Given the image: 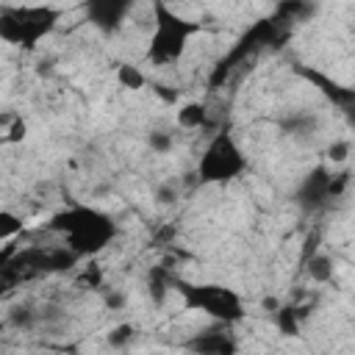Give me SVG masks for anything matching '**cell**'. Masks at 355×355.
Returning a JSON list of instances; mask_svg holds the SVG:
<instances>
[{
	"label": "cell",
	"mask_w": 355,
	"mask_h": 355,
	"mask_svg": "<svg viewBox=\"0 0 355 355\" xmlns=\"http://www.w3.org/2000/svg\"><path fill=\"white\" fill-rule=\"evenodd\" d=\"M3 330H6V319H0V333H3Z\"/></svg>",
	"instance_id": "cell-27"
},
{
	"label": "cell",
	"mask_w": 355,
	"mask_h": 355,
	"mask_svg": "<svg viewBox=\"0 0 355 355\" xmlns=\"http://www.w3.org/2000/svg\"><path fill=\"white\" fill-rule=\"evenodd\" d=\"M64 11L53 6H8L0 8V39L19 50L33 53L44 36H50Z\"/></svg>",
	"instance_id": "cell-2"
},
{
	"label": "cell",
	"mask_w": 355,
	"mask_h": 355,
	"mask_svg": "<svg viewBox=\"0 0 355 355\" xmlns=\"http://www.w3.org/2000/svg\"><path fill=\"white\" fill-rule=\"evenodd\" d=\"M153 92H155L164 103H178V89H169V86H161V83H158V86H153Z\"/></svg>",
	"instance_id": "cell-24"
},
{
	"label": "cell",
	"mask_w": 355,
	"mask_h": 355,
	"mask_svg": "<svg viewBox=\"0 0 355 355\" xmlns=\"http://www.w3.org/2000/svg\"><path fill=\"white\" fill-rule=\"evenodd\" d=\"M25 139H28V122H25V116H22V114H17V116H14V122L3 130L0 141H3V144H19V141H25Z\"/></svg>",
	"instance_id": "cell-18"
},
{
	"label": "cell",
	"mask_w": 355,
	"mask_h": 355,
	"mask_svg": "<svg viewBox=\"0 0 355 355\" xmlns=\"http://www.w3.org/2000/svg\"><path fill=\"white\" fill-rule=\"evenodd\" d=\"M161 3H166V6H172V3H175V0H161Z\"/></svg>",
	"instance_id": "cell-28"
},
{
	"label": "cell",
	"mask_w": 355,
	"mask_h": 355,
	"mask_svg": "<svg viewBox=\"0 0 355 355\" xmlns=\"http://www.w3.org/2000/svg\"><path fill=\"white\" fill-rule=\"evenodd\" d=\"M144 288H147V297L155 308H164L169 294H172V275L164 269V266H150L147 277H144Z\"/></svg>",
	"instance_id": "cell-9"
},
{
	"label": "cell",
	"mask_w": 355,
	"mask_h": 355,
	"mask_svg": "<svg viewBox=\"0 0 355 355\" xmlns=\"http://www.w3.org/2000/svg\"><path fill=\"white\" fill-rule=\"evenodd\" d=\"M247 172V155L230 130L216 133L197 161V178L205 186H225Z\"/></svg>",
	"instance_id": "cell-4"
},
{
	"label": "cell",
	"mask_w": 355,
	"mask_h": 355,
	"mask_svg": "<svg viewBox=\"0 0 355 355\" xmlns=\"http://www.w3.org/2000/svg\"><path fill=\"white\" fill-rule=\"evenodd\" d=\"M186 349L191 352H202V355H230L239 349L236 338L230 333H216V330H208V333H197L191 341L183 344Z\"/></svg>",
	"instance_id": "cell-8"
},
{
	"label": "cell",
	"mask_w": 355,
	"mask_h": 355,
	"mask_svg": "<svg viewBox=\"0 0 355 355\" xmlns=\"http://www.w3.org/2000/svg\"><path fill=\"white\" fill-rule=\"evenodd\" d=\"M153 11H155V31L147 44V61L153 67L178 64L186 55L189 39L200 33V22L180 17L178 11H172V6H166L161 0H155Z\"/></svg>",
	"instance_id": "cell-3"
},
{
	"label": "cell",
	"mask_w": 355,
	"mask_h": 355,
	"mask_svg": "<svg viewBox=\"0 0 355 355\" xmlns=\"http://www.w3.org/2000/svg\"><path fill=\"white\" fill-rule=\"evenodd\" d=\"M327 180H330V172L327 169H313L297 189V202L305 208V211H316L322 208L324 202H330L327 197Z\"/></svg>",
	"instance_id": "cell-7"
},
{
	"label": "cell",
	"mask_w": 355,
	"mask_h": 355,
	"mask_svg": "<svg viewBox=\"0 0 355 355\" xmlns=\"http://www.w3.org/2000/svg\"><path fill=\"white\" fill-rule=\"evenodd\" d=\"M116 83L122 86V89H128V92H141L144 86H147V75L136 67V64H119L116 67Z\"/></svg>",
	"instance_id": "cell-14"
},
{
	"label": "cell",
	"mask_w": 355,
	"mask_h": 355,
	"mask_svg": "<svg viewBox=\"0 0 355 355\" xmlns=\"http://www.w3.org/2000/svg\"><path fill=\"white\" fill-rule=\"evenodd\" d=\"M22 230V219L14 211H0V241L14 239Z\"/></svg>",
	"instance_id": "cell-20"
},
{
	"label": "cell",
	"mask_w": 355,
	"mask_h": 355,
	"mask_svg": "<svg viewBox=\"0 0 355 355\" xmlns=\"http://www.w3.org/2000/svg\"><path fill=\"white\" fill-rule=\"evenodd\" d=\"M333 258L327 252H313L308 261H305V272L313 283H330L333 280Z\"/></svg>",
	"instance_id": "cell-12"
},
{
	"label": "cell",
	"mask_w": 355,
	"mask_h": 355,
	"mask_svg": "<svg viewBox=\"0 0 355 355\" xmlns=\"http://www.w3.org/2000/svg\"><path fill=\"white\" fill-rule=\"evenodd\" d=\"M175 122L183 130H200V128H205L208 125V108H205V103H183L178 108V114H175Z\"/></svg>",
	"instance_id": "cell-11"
},
{
	"label": "cell",
	"mask_w": 355,
	"mask_h": 355,
	"mask_svg": "<svg viewBox=\"0 0 355 355\" xmlns=\"http://www.w3.org/2000/svg\"><path fill=\"white\" fill-rule=\"evenodd\" d=\"M133 338H136V327H133L130 322H119V324H114V327L105 333V344H108L111 349H125V347L133 344Z\"/></svg>",
	"instance_id": "cell-16"
},
{
	"label": "cell",
	"mask_w": 355,
	"mask_h": 355,
	"mask_svg": "<svg viewBox=\"0 0 355 355\" xmlns=\"http://www.w3.org/2000/svg\"><path fill=\"white\" fill-rule=\"evenodd\" d=\"M144 144H147V150H150V153H155V155H169V153H172V147H175V136H172L169 130L153 128V130H147Z\"/></svg>",
	"instance_id": "cell-15"
},
{
	"label": "cell",
	"mask_w": 355,
	"mask_h": 355,
	"mask_svg": "<svg viewBox=\"0 0 355 355\" xmlns=\"http://www.w3.org/2000/svg\"><path fill=\"white\" fill-rule=\"evenodd\" d=\"M133 3L136 0H83V11L92 28L103 36H116L133 11Z\"/></svg>",
	"instance_id": "cell-6"
},
{
	"label": "cell",
	"mask_w": 355,
	"mask_h": 355,
	"mask_svg": "<svg viewBox=\"0 0 355 355\" xmlns=\"http://www.w3.org/2000/svg\"><path fill=\"white\" fill-rule=\"evenodd\" d=\"M103 305L108 311H125L128 308V294L122 288H105L103 291Z\"/></svg>",
	"instance_id": "cell-22"
},
{
	"label": "cell",
	"mask_w": 355,
	"mask_h": 355,
	"mask_svg": "<svg viewBox=\"0 0 355 355\" xmlns=\"http://www.w3.org/2000/svg\"><path fill=\"white\" fill-rule=\"evenodd\" d=\"M178 197H180V183H178V180H161V183L155 186V191H153V200H155L158 205H164V208L175 205Z\"/></svg>",
	"instance_id": "cell-17"
},
{
	"label": "cell",
	"mask_w": 355,
	"mask_h": 355,
	"mask_svg": "<svg viewBox=\"0 0 355 355\" xmlns=\"http://www.w3.org/2000/svg\"><path fill=\"white\" fill-rule=\"evenodd\" d=\"M324 155H327V161H333V164H347V158L352 155V141H349V139H333V141L327 144Z\"/></svg>",
	"instance_id": "cell-19"
},
{
	"label": "cell",
	"mask_w": 355,
	"mask_h": 355,
	"mask_svg": "<svg viewBox=\"0 0 355 355\" xmlns=\"http://www.w3.org/2000/svg\"><path fill=\"white\" fill-rule=\"evenodd\" d=\"M272 316H275V324H277V330H280L283 336H300L302 316L297 313L294 305H283V302H280V305L272 311Z\"/></svg>",
	"instance_id": "cell-13"
},
{
	"label": "cell",
	"mask_w": 355,
	"mask_h": 355,
	"mask_svg": "<svg viewBox=\"0 0 355 355\" xmlns=\"http://www.w3.org/2000/svg\"><path fill=\"white\" fill-rule=\"evenodd\" d=\"M42 324V311L28 305V302H19V305H11L8 313H6V327H14V330H33Z\"/></svg>",
	"instance_id": "cell-10"
},
{
	"label": "cell",
	"mask_w": 355,
	"mask_h": 355,
	"mask_svg": "<svg viewBox=\"0 0 355 355\" xmlns=\"http://www.w3.org/2000/svg\"><path fill=\"white\" fill-rule=\"evenodd\" d=\"M277 305H280V300H275V297H263V300H261V308H263V311H269V313H272Z\"/></svg>",
	"instance_id": "cell-26"
},
{
	"label": "cell",
	"mask_w": 355,
	"mask_h": 355,
	"mask_svg": "<svg viewBox=\"0 0 355 355\" xmlns=\"http://www.w3.org/2000/svg\"><path fill=\"white\" fill-rule=\"evenodd\" d=\"M47 227L53 233H61L67 239V250L75 252L78 258L97 255L116 236L114 219L97 208H89V205H69L67 211H58L47 222Z\"/></svg>",
	"instance_id": "cell-1"
},
{
	"label": "cell",
	"mask_w": 355,
	"mask_h": 355,
	"mask_svg": "<svg viewBox=\"0 0 355 355\" xmlns=\"http://www.w3.org/2000/svg\"><path fill=\"white\" fill-rule=\"evenodd\" d=\"M347 186H349V172H347V169L338 172V175L330 172V180H327V197H330V200H338V197L347 191Z\"/></svg>",
	"instance_id": "cell-21"
},
{
	"label": "cell",
	"mask_w": 355,
	"mask_h": 355,
	"mask_svg": "<svg viewBox=\"0 0 355 355\" xmlns=\"http://www.w3.org/2000/svg\"><path fill=\"white\" fill-rule=\"evenodd\" d=\"M172 288H178L183 294L186 308L202 311L205 316H211L219 324H236L244 319V302H241L239 291H233L227 286H219V283L191 286V283L172 277Z\"/></svg>",
	"instance_id": "cell-5"
},
{
	"label": "cell",
	"mask_w": 355,
	"mask_h": 355,
	"mask_svg": "<svg viewBox=\"0 0 355 355\" xmlns=\"http://www.w3.org/2000/svg\"><path fill=\"white\" fill-rule=\"evenodd\" d=\"M19 111H14V108H0V133L14 122V116H17Z\"/></svg>",
	"instance_id": "cell-25"
},
{
	"label": "cell",
	"mask_w": 355,
	"mask_h": 355,
	"mask_svg": "<svg viewBox=\"0 0 355 355\" xmlns=\"http://www.w3.org/2000/svg\"><path fill=\"white\" fill-rule=\"evenodd\" d=\"M80 280H83V283H89L92 288H103V269H100L97 263H92V266H86V269H83Z\"/></svg>",
	"instance_id": "cell-23"
}]
</instances>
